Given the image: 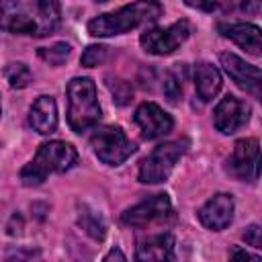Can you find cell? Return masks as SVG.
<instances>
[{"instance_id": "6da1fadb", "label": "cell", "mask_w": 262, "mask_h": 262, "mask_svg": "<svg viewBox=\"0 0 262 262\" xmlns=\"http://www.w3.org/2000/svg\"><path fill=\"white\" fill-rule=\"evenodd\" d=\"M59 4L53 0L0 2V29L12 35L47 37L59 27Z\"/></svg>"}, {"instance_id": "7a4b0ae2", "label": "cell", "mask_w": 262, "mask_h": 262, "mask_svg": "<svg viewBox=\"0 0 262 262\" xmlns=\"http://www.w3.org/2000/svg\"><path fill=\"white\" fill-rule=\"evenodd\" d=\"M164 8L158 2H133L125 4L113 12H102L88 23V33L92 37H113L123 35L143 23H154L162 16Z\"/></svg>"}, {"instance_id": "3957f363", "label": "cell", "mask_w": 262, "mask_h": 262, "mask_svg": "<svg viewBox=\"0 0 262 262\" xmlns=\"http://www.w3.org/2000/svg\"><path fill=\"white\" fill-rule=\"evenodd\" d=\"M78 162V151L68 141H47L39 145L35 158L20 170V180L25 186H39L49 174H59Z\"/></svg>"}, {"instance_id": "277c9868", "label": "cell", "mask_w": 262, "mask_h": 262, "mask_svg": "<svg viewBox=\"0 0 262 262\" xmlns=\"http://www.w3.org/2000/svg\"><path fill=\"white\" fill-rule=\"evenodd\" d=\"M68 94V125L74 133H84L100 121V104L96 100V86L90 78H72L66 88Z\"/></svg>"}, {"instance_id": "5b68a950", "label": "cell", "mask_w": 262, "mask_h": 262, "mask_svg": "<svg viewBox=\"0 0 262 262\" xmlns=\"http://www.w3.org/2000/svg\"><path fill=\"white\" fill-rule=\"evenodd\" d=\"M186 151V141H166L156 145L141 162H139V172L137 178L143 184H160L164 180H168V176L172 174L176 162L182 158V154Z\"/></svg>"}, {"instance_id": "8992f818", "label": "cell", "mask_w": 262, "mask_h": 262, "mask_svg": "<svg viewBox=\"0 0 262 262\" xmlns=\"http://www.w3.org/2000/svg\"><path fill=\"white\" fill-rule=\"evenodd\" d=\"M90 145L96 158L106 166H121L137 149L125 131L115 125L98 127L90 137Z\"/></svg>"}, {"instance_id": "52a82bcc", "label": "cell", "mask_w": 262, "mask_h": 262, "mask_svg": "<svg viewBox=\"0 0 262 262\" xmlns=\"http://www.w3.org/2000/svg\"><path fill=\"white\" fill-rule=\"evenodd\" d=\"M190 35V25L188 20H178L166 29L162 27H149L141 33L139 45L143 47L145 53L151 55H170L174 53Z\"/></svg>"}, {"instance_id": "ba28073f", "label": "cell", "mask_w": 262, "mask_h": 262, "mask_svg": "<svg viewBox=\"0 0 262 262\" xmlns=\"http://www.w3.org/2000/svg\"><path fill=\"white\" fill-rule=\"evenodd\" d=\"M170 215H172V203H170L168 194L160 192V194H151L145 201L125 209V213L121 215V221L131 227H147L151 223L168 219Z\"/></svg>"}, {"instance_id": "9c48e42d", "label": "cell", "mask_w": 262, "mask_h": 262, "mask_svg": "<svg viewBox=\"0 0 262 262\" xmlns=\"http://www.w3.org/2000/svg\"><path fill=\"white\" fill-rule=\"evenodd\" d=\"M250 121V104L233 94L221 98L213 111V125L219 133L231 135Z\"/></svg>"}, {"instance_id": "30bf717a", "label": "cell", "mask_w": 262, "mask_h": 262, "mask_svg": "<svg viewBox=\"0 0 262 262\" xmlns=\"http://www.w3.org/2000/svg\"><path fill=\"white\" fill-rule=\"evenodd\" d=\"M219 61L225 70V74L239 86L244 88L246 92L254 94L256 98H260V86H262V74H260V68L254 66V63H248L244 61L242 57H237L235 53H221L219 55Z\"/></svg>"}, {"instance_id": "8fae6325", "label": "cell", "mask_w": 262, "mask_h": 262, "mask_svg": "<svg viewBox=\"0 0 262 262\" xmlns=\"http://www.w3.org/2000/svg\"><path fill=\"white\" fill-rule=\"evenodd\" d=\"M258 162H260V143L254 137L239 139L233 145L229 158V170L239 180L254 182L258 178Z\"/></svg>"}, {"instance_id": "7c38bea8", "label": "cell", "mask_w": 262, "mask_h": 262, "mask_svg": "<svg viewBox=\"0 0 262 262\" xmlns=\"http://www.w3.org/2000/svg\"><path fill=\"white\" fill-rule=\"evenodd\" d=\"M135 123L137 127L141 129V135L145 139H158V137H164L172 131L174 127V121L172 117L162 108L158 106L156 102H141L135 111Z\"/></svg>"}, {"instance_id": "4fadbf2b", "label": "cell", "mask_w": 262, "mask_h": 262, "mask_svg": "<svg viewBox=\"0 0 262 262\" xmlns=\"http://www.w3.org/2000/svg\"><path fill=\"white\" fill-rule=\"evenodd\" d=\"M199 221L211 229V231H221L225 229L231 219H233V196L227 192H217L213 194L196 213Z\"/></svg>"}, {"instance_id": "5bb4252c", "label": "cell", "mask_w": 262, "mask_h": 262, "mask_svg": "<svg viewBox=\"0 0 262 262\" xmlns=\"http://www.w3.org/2000/svg\"><path fill=\"white\" fill-rule=\"evenodd\" d=\"M137 262H176V242L170 233H156L145 239H139Z\"/></svg>"}, {"instance_id": "9a60e30c", "label": "cell", "mask_w": 262, "mask_h": 262, "mask_svg": "<svg viewBox=\"0 0 262 262\" xmlns=\"http://www.w3.org/2000/svg\"><path fill=\"white\" fill-rule=\"evenodd\" d=\"M217 31L231 39L235 45H239L242 49H246L252 55H260L262 49V41H260V29L252 23H219Z\"/></svg>"}, {"instance_id": "2e32d148", "label": "cell", "mask_w": 262, "mask_h": 262, "mask_svg": "<svg viewBox=\"0 0 262 262\" xmlns=\"http://www.w3.org/2000/svg\"><path fill=\"white\" fill-rule=\"evenodd\" d=\"M31 127L41 135H51L57 129V104L51 96L41 94L29 111Z\"/></svg>"}, {"instance_id": "e0dca14e", "label": "cell", "mask_w": 262, "mask_h": 262, "mask_svg": "<svg viewBox=\"0 0 262 262\" xmlns=\"http://www.w3.org/2000/svg\"><path fill=\"white\" fill-rule=\"evenodd\" d=\"M221 84H223L221 74H219V70L213 63L199 61L194 66V88H196V94H199V98L203 102L213 100L219 94Z\"/></svg>"}, {"instance_id": "ac0fdd59", "label": "cell", "mask_w": 262, "mask_h": 262, "mask_svg": "<svg viewBox=\"0 0 262 262\" xmlns=\"http://www.w3.org/2000/svg\"><path fill=\"white\" fill-rule=\"evenodd\" d=\"M78 225H80L90 237H94V239H98V242L104 239V235H106V225H104L102 217H100L96 211H92L88 205H82V207H80Z\"/></svg>"}, {"instance_id": "d6986e66", "label": "cell", "mask_w": 262, "mask_h": 262, "mask_svg": "<svg viewBox=\"0 0 262 262\" xmlns=\"http://www.w3.org/2000/svg\"><path fill=\"white\" fill-rule=\"evenodd\" d=\"M4 78H6V82H8L10 88L20 90V88H27L29 86V82H31V70L23 61H10L4 68Z\"/></svg>"}, {"instance_id": "ffe728a7", "label": "cell", "mask_w": 262, "mask_h": 262, "mask_svg": "<svg viewBox=\"0 0 262 262\" xmlns=\"http://www.w3.org/2000/svg\"><path fill=\"white\" fill-rule=\"evenodd\" d=\"M37 53H39V57H41L45 63L57 68V66H61V63L70 57L72 47H70L68 43H53V45H49V47H41Z\"/></svg>"}, {"instance_id": "44dd1931", "label": "cell", "mask_w": 262, "mask_h": 262, "mask_svg": "<svg viewBox=\"0 0 262 262\" xmlns=\"http://www.w3.org/2000/svg\"><path fill=\"white\" fill-rule=\"evenodd\" d=\"M106 88L111 90V94H113V100L119 104V106H125V104H129L131 102V98H133V88H131V84L127 82V80H121V78H106Z\"/></svg>"}, {"instance_id": "7402d4cb", "label": "cell", "mask_w": 262, "mask_h": 262, "mask_svg": "<svg viewBox=\"0 0 262 262\" xmlns=\"http://www.w3.org/2000/svg\"><path fill=\"white\" fill-rule=\"evenodd\" d=\"M106 59V47L104 45H88L80 57V63L84 68H96Z\"/></svg>"}, {"instance_id": "603a6c76", "label": "cell", "mask_w": 262, "mask_h": 262, "mask_svg": "<svg viewBox=\"0 0 262 262\" xmlns=\"http://www.w3.org/2000/svg\"><path fill=\"white\" fill-rule=\"evenodd\" d=\"M164 94H166V98H168L172 104L178 102V98L182 96V84H180V78H178L172 70L164 74Z\"/></svg>"}, {"instance_id": "cb8c5ba5", "label": "cell", "mask_w": 262, "mask_h": 262, "mask_svg": "<svg viewBox=\"0 0 262 262\" xmlns=\"http://www.w3.org/2000/svg\"><path fill=\"white\" fill-rule=\"evenodd\" d=\"M244 239H246V244H250L252 248H262L260 227H258L256 223H252L250 227H246V231H244Z\"/></svg>"}, {"instance_id": "d4e9b609", "label": "cell", "mask_w": 262, "mask_h": 262, "mask_svg": "<svg viewBox=\"0 0 262 262\" xmlns=\"http://www.w3.org/2000/svg\"><path fill=\"white\" fill-rule=\"evenodd\" d=\"M229 262H262V260L256 254H250V252H246L242 248H233L231 256H229Z\"/></svg>"}, {"instance_id": "484cf974", "label": "cell", "mask_w": 262, "mask_h": 262, "mask_svg": "<svg viewBox=\"0 0 262 262\" xmlns=\"http://www.w3.org/2000/svg\"><path fill=\"white\" fill-rule=\"evenodd\" d=\"M102 262H127V258H125V254H123L121 248H111L106 252V256H104Z\"/></svg>"}, {"instance_id": "4316f807", "label": "cell", "mask_w": 262, "mask_h": 262, "mask_svg": "<svg viewBox=\"0 0 262 262\" xmlns=\"http://www.w3.org/2000/svg\"><path fill=\"white\" fill-rule=\"evenodd\" d=\"M0 115H2V104H0Z\"/></svg>"}]
</instances>
